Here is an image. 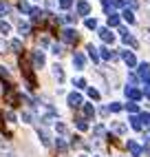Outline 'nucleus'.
I'll return each mask as SVG.
<instances>
[{
    "label": "nucleus",
    "instance_id": "obj_1",
    "mask_svg": "<svg viewBox=\"0 0 150 157\" xmlns=\"http://www.w3.org/2000/svg\"><path fill=\"white\" fill-rule=\"evenodd\" d=\"M66 102H69L71 109H77V106H82V104H84V98L80 95V93H69V95H66Z\"/></svg>",
    "mask_w": 150,
    "mask_h": 157
},
{
    "label": "nucleus",
    "instance_id": "obj_2",
    "mask_svg": "<svg viewBox=\"0 0 150 157\" xmlns=\"http://www.w3.org/2000/svg\"><path fill=\"white\" fill-rule=\"evenodd\" d=\"M75 13L77 16H88L91 13V5L86 0H77V5H75Z\"/></svg>",
    "mask_w": 150,
    "mask_h": 157
},
{
    "label": "nucleus",
    "instance_id": "obj_3",
    "mask_svg": "<svg viewBox=\"0 0 150 157\" xmlns=\"http://www.w3.org/2000/svg\"><path fill=\"white\" fill-rule=\"evenodd\" d=\"M44 64H47L44 53H42V51H33V69H42Z\"/></svg>",
    "mask_w": 150,
    "mask_h": 157
},
{
    "label": "nucleus",
    "instance_id": "obj_4",
    "mask_svg": "<svg viewBox=\"0 0 150 157\" xmlns=\"http://www.w3.org/2000/svg\"><path fill=\"white\" fill-rule=\"evenodd\" d=\"M126 146H128V151H130V155H133V157H141V153H144V151H141V146H139L135 140H128V144H126Z\"/></svg>",
    "mask_w": 150,
    "mask_h": 157
},
{
    "label": "nucleus",
    "instance_id": "obj_5",
    "mask_svg": "<svg viewBox=\"0 0 150 157\" xmlns=\"http://www.w3.org/2000/svg\"><path fill=\"white\" fill-rule=\"evenodd\" d=\"M124 91H126V98H130V102H137L139 98H141V91H137V89H135V86H130V84H128Z\"/></svg>",
    "mask_w": 150,
    "mask_h": 157
},
{
    "label": "nucleus",
    "instance_id": "obj_6",
    "mask_svg": "<svg viewBox=\"0 0 150 157\" xmlns=\"http://www.w3.org/2000/svg\"><path fill=\"white\" fill-rule=\"evenodd\" d=\"M62 40L64 42H75V40H77V31L75 29H64L62 31Z\"/></svg>",
    "mask_w": 150,
    "mask_h": 157
},
{
    "label": "nucleus",
    "instance_id": "obj_7",
    "mask_svg": "<svg viewBox=\"0 0 150 157\" xmlns=\"http://www.w3.org/2000/svg\"><path fill=\"white\" fill-rule=\"evenodd\" d=\"M119 58H124V62L128 64V69H135V67H137V60H135V56H133V53H128V51H122V53H119Z\"/></svg>",
    "mask_w": 150,
    "mask_h": 157
},
{
    "label": "nucleus",
    "instance_id": "obj_8",
    "mask_svg": "<svg viewBox=\"0 0 150 157\" xmlns=\"http://www.w3.org/2000/svg\"><path fill=\"white\" fill-rule=\"evenodd\" d=\"M97 33H99V38L104 40V42H113V40H115V36L111 33V29H108V27H102V29H97Z\"/></svg>",
    "mask_w": 150,
    "mask_h": 157
},
{
    "label": "nucleus",
    "instance_id": "obj_9",
    "mask_svg": "<svg viewBox=\"0 0 150 157\" xmlns=\"http://www.w3.org/2000/svg\"><path fill=\"white\" fill-rule=\"evenodd\" d=\"M84 64H86V58H84L82 53H75V56H73V67L77 69V71H82Z\"/></svg>",
    "mask_w": 150,
    "mask_h": 157
},
{
    "label": "nucleus",
    "instance_id": "obj_10",
    "mask_svg": "<svg viewBox=\"0 0 150 157\" xmlns=\"http://www.w3.org/2000/svg\"><path fill=\"white\" fill-rule=\"evenodd\" d=\"M150 78V64L148 62H141L139 64V80H148Z\"/></svg>",
    "mask_w": 150,
    "mask_h": 157
},
{
    "label": "nucleus",
    "instance_id": "obj_11",
    "mask_svg": "<svg viewBox=\"0 0 150 157\" xmlns=\"http://www.w3.org/2000/svg\"><path fill=\"white\" fill-rule=\"evenodd\" d=\"M111 128H113L117 135H124V133L128 131V126H126L124 122H119V120H117V122H111Z\"/></svg>",
    "mask_w": 150,
    "mask_h": 157
},
{
    "label": "nucleus",
    "instance_id": "obj_12",
    "mask_svg": "<svg viewBox=\"0 0 150 157\" xmlns=\"http://www.w3.org/2000/svg\"><path fill=\"white\" fill-rule=\"evenodd\" d=\"M38 140L42 142V146H51V135H49L44 128H42V131L38 128Z\"/></svg>",
    "mask_w": 150,
    "mask_h": 157
},
{
    "label": "nucleus",
    "instance_id": "obj_13",
    "mask_svg": "<svg viewBox=\"0 0 150 157\" xmlns=\"http://www.w3.org/2000/svg\"><path fill=\"white\" fill-rule=\"evenodd\" d=\"M53 78H55L58 82H64V71H62V67H60V64L53 67Z\"/></svg>",
    "mask_w": 150,
    "mask_h": 157
},
{
    "label": "nucleus",
    "instance_id": "obj_14",
    "mask_svg": "<svg viewBox=\"0 0 150 157\" xmlns=\"http://www.w3.org/2000/svg\"><path fill=\"white\" fill-rule=\"evenodd\" d=\"M9 49H11L13 53H20V51H22V40H11V42H9Z\"/></svg>",
    "mask_w": 150,
    "mask_h": 157
},
{
    "label": "nucleus",
    "instance_id": "obj_15",
    "mask_svg": "<svg viewBox=\"0 0 150 157\" xmlns=\"http://www.w3.org/2000/svg\"><path fill=\"white\" fill-rule=\"evenodd\" d=\"M29 22H22V20H20V22H18V33L20 36H29Z\"/></svg>",
    "mask_w": 150,
    "mask_h": 157
},
{
    "label": "nucleus",
    "instance_id": "obj_16",
    "mask_svg": "<svg viewBox=\"0 0 150 157\" xmlns=\"http://www.w3.org/2000/svg\"><path fill=\"white\" fill-rule=\"evenodd\" d=\"M128 122H130V126H133L135 131H141V128H144V124L139 122V117H137V115H133V117L128 120Z\"/></svg>",
    "mask_w": 150,
    "mask_h": 157
},
{
    "label": "nucleus",
    "instance_id": "obj_17",
    "mask_svg": "<svg viewBox=\"0 0 150 157\" xmlns=\"http://www.w3.org/2000/svg\"><path fill=\"white\" fill-rule=\"evenodd\" d=\"M20 120H22L24 124H33V113H31V111H22V117H20Z\"/></svg>",
    "mask_w": 150,
    "mask_h": 157
},
{
    "label": "nucleus",
    "instance_id": "obj_18",
    "mask_svg": "<svg viewBox=\"0 0 150 157\" xmlns=\"http://www.w3.org/2000/svg\"><path fill=\"white\" fill-rule=\"evenodd\" d=\"M95 115V106L93 104H84V117H93Z\"/></svg>",
    "mask_w": 150,
    "mask_h": 157
},
{
    "label": "nucleus",
    "instance_id": "obj_19",
    "mask_svg": "<svg viewBox=\"0 0 150 157\" xmlns=\"http://www.w3.org/2000/svg\"><path fill=\"white\" fill-rule=\"evenodd\" d=\"M93 135H95V137H104V135H106V128L102 126V124H97V126L93 128Z\"/></svg>",
    "mask_w": 150,
    "mask_h": 157
},
{
    "label": "nucleus",
    "instance_id": "obj_20",
    "mask_svg": "<svg viewBox=\"0 0 150 157\" xmlns=\"http://www.w3.org/2000/svg\"><path fill=\"white\" fill-rule=\"evenodd\" d=\"M55 148H58L60 153H66V148H69V146H66V142H64L62 137H58V142H55Z\"/></svg>",
    "mask_w": 150,
    "mask_h": 157
},
{
    "label": "nucleus",
    "instance_id": "obj_21",
    "mask_svg": "<svg viewBox=\"0 0 150 157\" xmlns=\"http://www.w3.org/2000/svg\"><path fill=\"white\" fill-rule=\"evenodd\" d=\"M111 27H119V18H117V13H111L108 16V29Z\"/></svg>",
    "mask_w": 150,
    "mask_h": 157
},
{
    "label": "nucleus",
    "instance_id": "obj_22",
    "mask_svg": "<svg viewBox=\"0 0 150 157\" xmlns=\"http://www.w3.org/2000/svg\"><path fill=\"white\" fill-rule=\"evenodd\" d=\"M51 53H53V56H62V44H60V42H53V44H51Z\"/></svg>",
    "mask_w": 150,
    "mask_h": 157
},
{
    "label": "nucleus",
    "instance_id": "obj_23",
    "mask_svg": "<svg viewBox=\"0 0 150 157\" xmlns=\"http://www.w3.org/2000/svg\"><path fill=\"white\" fill-rule=\"evenodd\" d=\"M88 56H91V60H93V62H99V56H97V49H95L93 44L88 47Z\"/></svg>",
    "mask_w": 150,
    "mask_h": 157
},
{
    "label": "nucleus",
    "instance_id": "obj_24",
    "mask_svg": "<svg viewBox=\"0 0 150 157\" xmlns=\"http://www.w3.org/2000/svg\"><path fill=\"white\" fill-rule=\"evenodd\" d=\"M9 31H11V25H9V22H5V20H0V33H9Z\"/></svg>",
    "mask_w": 150,
    "mask_h": 157
},
{
    "label": "nucleus",
    "instance_id": "obj_25",
    "mask_svg": "<svg viewBox=\"0 0 150 157\" xmlns=\"http://www.w3.org/2000/svg\"><path fill=\"white\" fill-rule=\"evenodd\" d=\"M18 9H20V11H22V13H31V7H29V2H24V0H20Z\"/></svg>",
    "mask_w": 150,
    "mask_h": 157
},
{
    "label": "nucleus",
    "instance_id": "obj_26",
    "mask_svg": "<svg viewBox=\"0 0 150 157\" xmlns=\"http://www.w3.org/2000/svg\"><path fill=\"white\" fill-rule=\"evenodd\" d=\"M124 20H126L128 25H133V22H135V13H133V11H128V9H126V11H124Z\"/></svg>",
    "mask_w": 150,
    "mask_h": 157
},
{
    "label": "nucleus",
    "instance_id": "obj_27",
    "mask_svg": "<svg viewBox=\"0 0 150 157\" xmlns=\"http://www.w3.org/2000/svg\"><path fill=\"white\" fill-rule=\"evenodd\" d=\"M122 109H124V106H122L119 102H111V104H108V111H113V113H119Z\"/></svg>",
    "mask_w": 150,
    "mask_h": 157
},
{
    "label": "nucleus",
    "instance_id": "obj_28",
    "mask_svg": "<svg viewBox=\"0 0 150 157\" xmlns=\"http://www.w3.org/2000/svg\"><path fill=\"white\" fill-rule=\"evenodd\" d=\"M77 128H80V131H86V128H88L86 117H77Z\"/></svg>",
    "mask_w": 150,
    "mask_h": 157
},
{
    "label": "nucleus",
    "instance_id": "obj_29",
    "mask_svg": "<svg viewBox=\"0 0 150 157\" xmlns=\"http://www.w3.org/2000/svg\"><path fill=\"white\" fill-rule=\"evenodd\" d=\"M139 122H141L144 126H150V113H141L139 115Z\"/></svg>",
    "mask_w": 150,
    "mask_h": 157
},
{
    "label": "nucleus",
    "instance_id": "obj_30",
    "mask_svg": "<svg viewBox=\"0 0 150 157\" xmlns=\"http://www.w3.org/2000/svg\"><path fill=\"white\" fill-rule=\"evenodd\" d=\"M124 109H126L128 113H137V111H139V106H137V102H128V104H126Z\"/></svg>",
    "mask_w": 150,
    "mask_h": 157
},
{
    "label": "nucleus",
    "instance_id": "obj_31",
    "mask_svg": "<svg viewBox=\"0 0 150 157\" xmlns=\"http://www.w3.org/2000/svg\"><path fill=\"white\" fill-rule=\"evenodd\" d=\"M73 86H77V89H86V80H84V78L73 80Z\"/></svg>",
    "mask_w": 150,
    "mask_h": 157
},
{
    "label": "nucleus",
    "instance_id": "obj_32",
    "mask_svg": "<svg viewBox=\"0 0 150 157\" xmlns=\"http://www.w3.org/2000/svg\"><path fill=\"white\" fill-rule=\"evenodd\" d=\"M9 53V42H5V40H0V56Z\"/></svg>",
    "mask_w": 150,
    "mask_h": 157
},
{
    "label": "nucleus",
    "instance_id": "obj_33",
    "mask_svg": "<svg viewBox=\"0 0 150 157\" xmlns=\"http://www.w3.org/2000/svg\"><path fill=\"white\" fill-rule=\"evenodd\" d=\"M88 95H91L93 100H99V91H97V89H93V86H88Z\"/></svg>",
    "mask_w": 150,
    "mask_h": 157
},
{
    "label": "nucleus",
    "instance_id": "obj_34",
    "mask_svg": "<svg viewBox=\"0 0 150 157\" xmlns=\"http://www.w3.org/2000/svg\"><path fill=\"white\" fill-rule=\"evenodd\" d=\"M86 27L88 29H97V20H95V18H86Z\"/></svg>",
    "mask_w": 150,
    "mask_h": 157
},
{
    "label": "nucleus",
    "instance_id": "obj_35",
    "mask_svg": "<svg viewBox=\"0 0 150 157\" xmlns=\"http://www.w3.org/2000/svg\"><path fill=\"white\" fill-rule=\"evenodd\" d=\"M11 11V7H9L7 2H2V0H0V13H9Z\"/></svg>",
    "mask_w": 150,
    "mask_h": 157
},
{
    "label": "nucleus",
    "instance_id": "obj_36",
    "mask_svg": "<svg viewBox=\"0 0 150 157\" xmlns=\"http://www.w3.org/2000/svg\"><path fill=\"white\" fill-rule=\"evenodd\" d=\"M7 151H9V144H7V142H5L2 137H0V153H2V155H5Z\"/></svg>",
    "mask_w": 150,
    "mask_h": 157
},
{
    "label": "nucleus",
    "instance_id": "obj_37",
    "mask_svg": "<svg viewBox=\"0 0 150 157\" xmlns=\"http://www.w3.org/2000/svg\"><path fill=\"white\" fill-rule=\"evenodd\" d=\"M64 20H66V22H75V20H77V13H64Z\"/></svg>",
    "mask_w": 150,
    "mask_h": 157
},
{
    "label": "nucleus",
    "instance_id": "obj_38",
    "mask_svg": "<svg viewBox=\"0 0 150 157\" xmlns=\"http://www.w3.org/2000/svg\"><path fill=\"white\" fill-rule=\"evenodd\" d=\"M0 78H9V69L0 64Z\"/></svg>",
    "mask_w": 150,
    "mask_h": 157
},
{
    "label": "nucleus",
    "instance_id": "obj_39",
    "mask_svg": "<svg viewBox=\"0 0 150 157\" xmlns=\"http://www.w3.org/2000/svg\"><path fill=\"white\" fill-rule=\"evenodd\" d=\"M55 128H58V133H62V135H64V133H66V126H64V124H62V122H58V124H55Z\"/></svg>",
    "mask_w": 150,
    "mask_h": 157
},
{
    "label": "nucleus",
    "instance_id": "obj_40",
    "mask_svg": "<svg viewBox=\"0 0 150 157\" xmlns=\"http://www.w3.org/2000/svg\"><path fill=\"white\" fill-rule=\"evenodd\" d=\"M144 40L150 42V27H144Z\"/></svg>",
    "mask_w": 150,
    "mask_h": 157
},
{
    "label": "nucleus",
    "instance_id": "obj_41",
    "mask_svg": "<svg viewBox=\"0 0 150 157\" xmlns=\"http://www.w3.org/2000/svg\"><path fill=\"white\" fill-rule=\"evenodd\" d=\"M71 2H73V0H60V7H62V9H69Z\"/></svg>",
    "mask_w": 150,
    "mask_h": 157
},
{
    "label": "nucleus",
    "instance_id": "obj_42",
    "mask_svg": "<svg viewBox=\"0 0 150 157\" xmlns=\"http://www.w3.org/2000/svg\"><path fill=\"white\" fill-rule=\"evenodd\" d=\"M44 5H47L49 9H55V0H44Z\"/></svg>",
    "mask_w": 150,
    "mask_h": 157
},
{
    "label": "nucleus",
    "instance_id": "obj_43",
    "mask_svg": "<svg viewBox=\"0 0 150 157\" xmlns=\"http://www.w3.org/2000/svg\"><path fill=\"white\" fill-rule=\"evenodd\" d=\"M128 80H130V84H135V82H137V80H139V78H137V75H135V73H128Z\"/></svg>",
    "mask_w": 150,
    "mask_h": 157
},
{
    "label": "nucleus",
    "instance_id": "obj_44",
    "mask_svg": "<svg viewBox=\"0 0 150 157\" xmlns=\"http://www.w3.org/2000/svg\"><path fill=\"white\" fill-rule=\"evenodd\" d=\"M80 157H86V155H80Z\"/></svg>",
    "mask_w": 150,
    "mask_h": 157
}]
</instances>
